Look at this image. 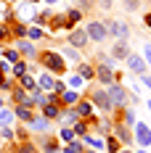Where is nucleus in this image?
<instances>
[{"label": "nucleus", "instance_id": "1", "mask_svg": "<svg viewBox=\"0 0 151 153\" xmlns=\"http://www.w3.org/2000/svg\"><path fill=\"white\" fill-rule=\"evenodd\" d=\"M106 95H109V100H111V106H114V108H125V106H127V100H130L127 87H125V85H117V82L106 85Z\"/></svg>", "mask_w": 151, "mask_h": 153}, {"label": "nucleus", "instance_id": "2", "mask_svg": "<svg viewBox=\"0 0 151 153\" xmlns=\"http://www.w3.org/2000/svg\"><path fill=\"white\" fill-rule=\"evenodd\" d=\"M43 66H45L48 71H53V74H64L66 71V61L61 58V53H53V50L43 53Z\"/></svg>", "mask_w": 151, "mask_h": 153}, {"label": "nucleus", "instance_id": "3", "mask_svg": "<svg viewBox=\"0 0 151 153\" xmlns=\"http://www.w3.org/2000/svg\"><path fill=\"white\" fill-rule=\"evenodd\" d=\"M90 103H93L95 108L106 111V114H111V111H114L111 100H109V95H106V87H98V90H93V92H90Z\"/></svg>", "mask_w": 151, "mask_h": 153}, {"label": "nucleus", "instance_id": "4", "mask_svg": "<svg viewBox=\"0 0 151 153\" xmlns=\"http://www.w3.org/2000/svg\"><path fill=\"white\" fill-rule=\"evenodd\" d=\"M85 32H88V40H90V42H104L106 37H109V32H106L104 21H88Z\"/></svg>", "mask_w": 151, "mask_h": 153}, {"label": "nucleus", "instance_id": "5", "mask_svg": "<svg viewBox=\"0 0 151 153\" xmlns=\"http://www.w3.org/2000/svg\"><path fill=\"white\" fill-rule=\"evenodd\" d=\"M104 27H106V32L109 34H114L117 40H127V24L122 21V19H109V21H104Z\"/></svg>", "mask_w": 151, "mask_h": 153}, {"label": "nucleus", "instance_id": "6", "mask_svg": "<svg viewBox=\"0 0 151 153\" xmlns=\"http://www.w3.org/2000/svg\"><path fill=\"white\" fill-rule=\"evenodd\" d=\"M135 143L140 145V148H151V127L143 122H135Z\"/></svg>", "mask_w": 151, "mask_h": 153}, {"label": "nucleus", "instance_id": "7", "mask_svg": "<svg viewBox=\"0 0 151 153\" xmlns=\"http://www.w3.org/2000/svg\"><path fill=\"white\" fill-rule=\"evenodd\" d=\"M66 42H69V48H74V50H82L90 40H88V32L85 29H72L66 34Z\"/></svg>", "mask_w": 151, "mask_h": 153}, {"label": "nucleus", "instance_id": "8", "mask_svg": "<svg viewBox=\"0 0 151 153\" xmlns=\"http://www.w3.org/2000/svg\"><path fill=\"white\" fill-rule=\"evenodd\" d=\"M111 129H114V137L122 143V148H130V145L135 143V137H133V132H130V127H127V124H114Z\"/></svg>", "mask_w": 151, "mask_h": 153}, {"label": "nucleus", "instance_id": "9", "mask_svg": "<svg viewBox=\"0 0 151 153\" xmlns=\"http://www.w3.org/2000/svg\"><path fill=\"white\" fill-rule=\"evenodd\" d=\"M125 63H127V69H130V74H146V61H143V56H138V53H130L127 58H125Z\"/></svg>", "mask_w": 151, "mask_h": 153}, {"label": "nucleus", "instance_id": "10", "mask_svg": "<svg viewBox=\"0 0 151 153\" xmlns=\"http://www.w3.org/2000/svg\"><path fill=\"white\" fill-rule=\"evenodd\" d=\"M111 56H114V58H127V56H130V45H127V40H117V42L111 45Z\"/></svg>", "mask_w": 151, "mask_h": 153}, {"label": "nucleus", "instance_id": "11", "mask_svg": "<svg viewBox=\"0 0 151 153\" xmlns=\"http://www.w3.org/2000/svg\"><path fill=\"white\" fill-rule=\"evenodd\" d=\"M95 74L101 79V85H111V82H114V71H111V66H106V63H98Z\"/></svg>", "mask_w": 151, "mask_h": 153}, {"label": "nucleus", "instance_id": "12", "mask_svg": "<svg viewBox=\"0 0 151 153\" xmlns=\"http://www.w3.org/2000/svg\"><path fill=\"white\" fill-rule=\"evenodd\" d=\"M14 100L16 103H19V106H35V100H32V95H27V90H24V87H16L14 90Z\"/></svg>", "mask_w": 151, "mask_h": 153}, {"label": "nucleus", "instance_id": "13", "mask_svg": "<svg viewBox=\"0 0 151 153\" xmlns=\"http://www.w3.org/2000/svg\"><path fill=\"white\" fill-rule=\"evenodd\" d=\"M82 145H90L93 151H104V137L101 135H82Z\"/></svg>", "mask_w": 151, "mask_h": 153}, {"label": "nucleus", "instance_id": "14", "mask_svg": "<svg viewBox=\"0 0 151 153\" xmlns=\"http://www.w3.org/2000/svg\"><path fill=\"white\" fill-rule=\"evenodd\" d=\"M93 103H90V98H85V100H77V114H80V116H82V119H85V116H88V119H90L93 116Z\"/></svg>", "mask_w": 151, "mask_h": 153}, {"label": "nucleus", "instance_id": "15", "mask_svg": "<svg viewBox=\"0 0 151 153\" xmlns=\"http://www.w3.org/2000/svg\"><path fill=\"white\" fill-rule=\"evenodd\" d=\"M37 87H40V90H45V92H53V90H56V82H53V76H50V74L43 71L40 79H37Z\"/></svg>", "mask_w": 151, "mask_h": 153}, {"label": "nucleus", "instance_id": "16", "mask_svg": "<svg viewBox=\"0 0 151 153\" xmlns=\"http://www.w3.org/2000/svg\"><path fill=\"white\" fill-rule=\"evenodd\" d=\"M104 151H109V153H119L122 151V143L114 135H106L104 137Z\"/></svg>", "mask_w": 151, "mask_h": 153}, {"label": "nucleus", "instance_id": "17", "mask_svg": "<svg viewBox=\"0 0 151 153\" xmlns=\"http://www.w3.org/2000/svg\"><path fill=\"white\" fill-rule=\"evenodd\" d=\"M43 116H45V119H61V108L56 106V103H45V106H43Z\"/></svg>", "mask_w": 151, "mask_h": 153}, {"label": "nucleus", "instance_id": "18", "mask_svg": "<svg viewBox=\"0 0 151 153\" xmlns=\"http://www.w3.org/2000/svg\"><path fill=\"white\" fill-rule=\"evenodd\" d=\"M77 100H80L77 90H64L61 92V103H64V106H77Z\"/></svg>", "mask_w": 151, "mask_h": 153}, {"label": "nucleus", "instance_id": "19", "mask_svg": "<svg viewBox=\"0 0 151 153\" xmlns=\"http://www.w3.org/2000/svg\"><path fill=\"white\" fill-rule=\"evenodd\" d=\"M77 74L82 76V79H88V82H90L93 76H95V69H93L90 63H80V66H77Z\"/></svg>", "mask_w": 151, "mask_h": 153}, {"label": "nucleus", "instance_id": "20", "mask_svg": "<svg viewBox=\"0 0 151 153\" xmlns=\"http://www.w3.org/2000/svg\"><path fill=\"white\" fill-rule=\"evenodd\" d=\"M29 127L35 129V132H48V127H50V124H48L45 116H37V119H32V122H29Z\"/></svg>", "mask_w": 151, "mask_h": 153}, {"label": "nucleus", "instance_id": "21", "mask_svg": "<svg viewBox=\"0 0 151 153\" xmlns=\"http://www.w3.org/2000/svg\"><path fill=\"white\" fill-rule=\"evenodd\" d=\"M61 119H64V122H69V124H74L77 119H82V116L77 114V108H64V111H61Z\"/></svg>", "mask_w": 151, "mask_h": 153}, {"label": "nucleus", "instance_id": "22", "mask_svg": "<svg viewBox=\"0 0 151 153\" xmlns=\"http://www.w3.org/2000/svg\"><path fill=\"white\" fill-rule=\"evenodd\" d=\"M88 124H90V119H77L74 127H72V129H74V135H80V137H82V135H88Z\"/></svg>", "mask_w": 151, "mask_h": 153}, {"label": "nucleus", "instance_id": "23", "mask_svg": "<svg viewBox=\"0 0 151 153\" xmlns=\"http://www.w3.org/2000/svg\"><path fill=\"white\" fill-rule=\"evenodd\" d=\"M14 116H19L21 122H32V111H29V108H27V106H16Z\"/></svg>", "mask_w": 151, "mask_h": 153}, {"label": "nucleus", "instance_id": "24", "mask_svg": "<svg viewBox=\"0 0 151 153\" xmlns=\"http://www.w3.org/2000/svg\"><path fill=\"white\" fill-rule=\"evenodd\" d=\"M85 148H82V140H72V143H66V148L61 153H82Z\"/></svg>", "mask_w": 151, "mask_h": 153}, {"label": "nucleus", "instance_id": "25", "mask_svg": "<svg viewBox=\"0 0 151 153\" xmlns=\"http://www.w3.org/2000/svg\"><path fill=\"white\" fill-rule=\"evenodd\" d=\"M61 58H64V61H80V53H77V50H74V48H69V45H66V48H64V53H61Z\"/></svg>", "mask_w": 151, "mask_h": 153}, {"label": "nucleus", "instance_id": "26", "mask_svg": "<svg viewBox=\"0 0 151 153\" xmlns=\"http://www.w3.org/2000/svg\"><path fill=\"white\" fill-rule=\"evenodd\" d=\"M43 153H59V143H56L53 137L43 140Z\"/></svg>", "mask_w": 151, "mask_h": 153}, {"label": "nucleus", "instance_id": "27", "mask_svg": "<svg viewBox=\"0 0 151 153\" xmlns=\"http://www.w3.org/2000/svg\"><path fill=\"white\" fill-rule=\"evenodd\" d=\"M0 124H3V127L14 124V114H11V111H5V108H0Z\"/></svg>", "mask_w": 151, "mask_h": 153}, {"label": "nucleus", "instance_id": "28", "mask_svg": "<svg viewBox=\"0 0 151 153\" xmlns=\"http://www.w3.org/2000/svg\"><path fill=\"white\" fill-rule=\"evenodd\" d=\"M122 116H125V124H127V127H130V124L135 127L138 116H135V111H133V108H125V114H122Z\"/></svg>", "mask_w": 151, "mask_h": 153}, {"label": "nucleus", "instance_id": "29", "mask_svg": "<svg viewBox=\"0 0 151 153\" xmlns=\"http://www.w3.org/2000/svg\"><path fill=\"white\" fill-rule=\"evenodd\" d=\"M69 87H72V90H80V87H85V79H82L80 74L69 76Z\"/></svg>", "mask_w": 151, "mask_h": 153}, {"label": "nucleus", "instance_id": "30", "mask_svg": "<svg viewBox=\"0 0 151 153\" xmlns=\"http://www.w3.org/2000/svg\"><path fill=\"white\" fill-rule=\"evenodd\" d=\"M122 8L133 13V11H138V8H140V0H122Z\"/></svg>", "mask_w": 151, "mask_h": 153}, {"label": "nucleus", "instance_id": "31", "mask_svg": "<svg viewBox=\"0 0 151 153\" xmlns=\"http://www.w3.org/2000/svg\"><path fill=\"white\" fill-rule=\"evenodd\" d=\"M21 87H24V90H35V87H37V82H35L29 74H24V76H21Z\"/></svg>", "mask_w": 151, "mask_h": 153}, {"label": "nucleus", "instance_id": "32", "mask_svg": "<svg viewBox=\"0 0 151 153\" xmlns=\"http://www.w3.org/2000/svg\"><path fill=\"white\" fill-rule=\"evenodd\" d=\"M59 135H61V140H66V143H72V140H74V129H72V127H64V129H61Z\"/></svg>", "mask_w": 151, "mask_h": 153}, {"label": "nucleus", "instance_id": "33", "mask_svg": "<svg viewBox=\"0 0 151 153\" xmlns=\"http://www.w3.org/2000/svg\"><path fill=\"white\" fill-rule=\"evenodd\" d=\"M66 19H69V24H72V27H74L77 21H80V19H82V13H80V11H77V8H72V11H69V13H66Z\"/></svg>", "mask_w": 151, "mask_h": 153}, {"label": "nucleus", "instance_id": "34", "mask_svg": "<svg viewBox=\"0 0 151 153\" xmlns=\"http://www.w3.org/2000/svg\"><path fill=\"white\" fill-rule=\"evenodd\" d=\"M19 50H21V53H24L27 58H32V56H35V48H32L29 42H21V45H19Z\"/></svg>", "mask_w": 151, "mask_h": 153}, {"label": "nucleus", "instance_id": "35", "mask_svg": "<svg viewBox=\"0 0 151 153\" xmlns=\"http://www.w3.org/2000/svg\"><path fill=\"white\" fill-rule=\"evenodd\" d=\"M19 16H21V19L32 16V3H27V5H19Z\"/></svg>", "mask_w": 151, "mask_h": 153}, {"label": "nucleus", "instance_id": "36", "mask_svg": "<svg viewBox=\"0 0 151 153\" xmlns=\"http://www.w3.org/2000/svg\"><path fill=\"white\" fill-rule=\"evenodd\" d=\"M3 40H11V29L0 21V42H3Z\"/></svg>", "mask_w": 151, "mask_h": 153}, {"label": "nucleus", "instance_id": "37", "mask_svg": "<svg viewBox=\"0 0 151 153\" xmlns=\"http://www.w3.org/2000/svg\"><path fill=\"white\" fill-rule=\"evenodd\" d=\"M3 56H5V61H11V63L19 61V53L16 50H3Z\"/></svg>", "mask_w": 151, "mask_h": 153}, {"label": "nucleus", "instance_id": "38", "mask_svg": "<svg viewBox=\"0 0 151 153\" xmlns=\"http://www.w3.org/2000/svg\"><path fill=\"white\" fill-rule=\"evenodd\" d=\"M27 34H29L32 40H43V29H37V27L35 29H27Z\"/></svg>", "mask_w": 151, "mask_h": 153}, {"label": "nucleus", "instance_id": "39", "mask_svg": "<svg viewBox=\"0 0 151 153\" xmlns=\"http://www.w3.org/2000/svg\"><path fill=\"white\" fill-rule=\"evenodd\" d=\"M11 137H14V129L3 127V129H0V140H11Z\"/></svg>", "mask_w": 151, "mask_h": 153}, {"label": "nucleus", "instance_id": "40", "mask_svg": "<svg viewBox=\"0 0 151 153\" xmlns=\"http://www.w3.org/2000/svg\"><path fill=\"white\" fill-rule=\"evenodd\" d=\"M24 74H27V63L16 61V76H24Z\"/></svg>", "mask_w": 151, "mask_h": 153}, {"label": "nucleus", "instance_id": "41", "mask_svg": "<svg viewBox=\"0 0 151 153\" xmlns=\"http://www.w3.org/2000/svg\"><path fill=\"white\" fill-rule=\"evenodd\" d=\"M14 34L24 37V34H27V27H24V24H14Z\"/></svg>", "mask_w": 151, "mask_h": 153}, {"label": "nucleus", "instance_id": "42", "mask_svg": "<svg viewBox=\"0 0 151 153\" xmlns=\"http://www.w3.org/2000/svg\"><path fill=\"white\" fill-rule=\"evenodd\" d=\"M143 61H146V66H151V45L143 48Z\"/></svg>", "mask_w": 151, "mask_h": 153}, {"label": "nucleus", "instance_id": "43", "mask_svg": "<svg viewBox=\"0 0 151 153\" xmlns=\"http://www.w3.org/2000/svg\"><path fill=\"white\" fill-rule=\"evenodd\" d=\"M140 82H143V85L151 90V76H149V74H140Z\"/></svg>", "mask_w": 151, "mask_h": 153}, {"label": "nucleus", "instance_id": "44", "mask_svg": "<svg viewBox=\"0 0 151 153\" xmlns=\"http://www.w3.org/2000/svg\"><path fill=\"white\" fill-rule=\"evenodd\" d=\"M143 24H146V27H149V29H151V11H149V13H146V16H143Z\"/></svg>", "mask_w": 151, "mask_h": 153}, {"label": "nucleus", "instance_id": "45", "mask_svg": "<svg viewBox=\"0 0 151 153\" xmlns=\"http://www.w3.org/2000/svg\"><path fill=\"white\" fill-rule=\"evenodd\" d=\"M45 3H48V5H56V3H59V0H45Z\"/></svg>", "mask_w": 151, "mask_h": 153}, {"label": "nucleus", "instance_id": "46", "mask_svg": "<svg viewBox=\"0 0 151 153\" xmlns=\"http://www.w3.org/2000/svg\"><path fill=\"white\" fill-rule=\"evenodd\" d=\"M119 153H133V151H130V148H122V151Z\"/></svg>", "mask_w": 151, "mask_h": 153}, {"label": "nucleus", "instance_id": "47", "mask_svg": "<svg viewBox=\"0 0 151 153\" xmlns=\"http://www.w3.org/2000/svg\"><path fill=\"white\" fill-rule=\"evenodd\" d=\"M82 153H98V151H93V148H90V151H88V148H85V151H82Z\"/></svg>", "mask_w": 151, "mask_h": 153}, {"label": "nucleus", "instance_id": "48", "mask_svg": "<svg viewBox=\"0 0 151 153\" xmlns=\"http://www.w3.org/2000/svg\"><path fill=\"white\" fill-rule=\"evenodd\" d=\"M0 87H3V69H0Z\"/></svg>", "mask_w": 151, "mask_h": 153}, {"label": "nucleus", "instance_id": "49", "mask_svg": "<svg viewBox=\"0 0 151 153\" xmlns=\"http://www.w3.org/2000/svg\"><path fill=\"white\" fill-rule=\"evenodd\" d=\"M27 3H32V5H35V3H40V0H27Z\"/></svg>", "mask_w": 151, "mask_h": 153}, {"label": "nucleus", "instance_id": "50", "mask_svg": "<svg viewBox=\"0 0 151 153\" xmlns=\"http://www.w3.org/2000/svg\"><path fill=\"white\" fill-rule=\"evenodd\" d=\"M0 19H3V8H0Z\"/></svg>", "mask_w": 151, "mask_h": 153}, {"label": "nucleus", "instance_id": "51", "mask_svg": "<svg viewBox=\"0 0 151 153\" xmlns=\"http://www.w3.org/2000/svg\"><path fill=\"white\" fill-rule=\"evenodd\" d=\"M0 108H3V98H0Z\"/></svg>", "mask_w": 151, "mask_h": 153}, {"label": "nucleus", "instance_id": "52", "mask_svg": "<svg viewBox=\"0 0 151 153\" xmlns=\"http://www.w3.org/2000/svg\"><path fill=\"white\" fill-rule=\"evenodd\" d=\"M149 111H151V100H149Z\"/></svg>", "mask_w": 151, "mask_h": 153}]
</instances>
